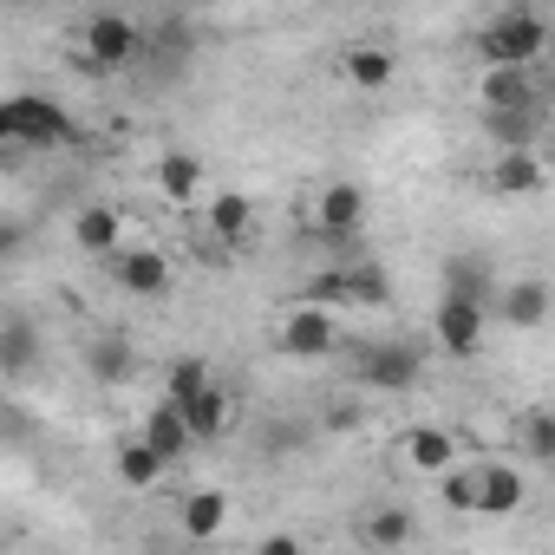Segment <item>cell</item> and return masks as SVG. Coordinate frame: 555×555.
I'll return each mask as SVG.
<instances>
[{
    "mask_svg": "<svg viewBox=\"0 0 555 555\" xmlns=\"http://www.w3.org/2000/svg\"><path fill=\"white\" fill-rule=\"evenodd\" d=\"M66 144H79V125L53 92H8L0 99V151L40 157V151H66Z\"/></svg>",
    "mask_w": 555,
    "mask_h": 555,
    "instance_id": "6da1fadb",
    "label": "cell"
},
{
    "mask_svg": "<svg viewBox=\"0 0 555 555\" xmlns=\"http://www.w3.org/2000/svg\"><path fill=\"white\" fill-rule=\"evenodd\" d=\"M438 496L457 516H516L529 503V483H522L516 464H490L483 457V464H451L438 477Z\"/></svg>",
    "mask_w": 555,
    "mask_h": 555,
    "instance_id": "7a4b0ae2",
    "label": "cell"
},
{
    "mask_svg": "<svg viewBox=\"0 0 555 555\" xmlns=\"http://www.w3.org/2000/svg\"><path fill=\"white\" fill-rule=\"evenodd\" d=\"M477 53L490 73H529L542 53H548V21L535 8H503L490 14V27L477 34Z\"/></svg>",
    "mask_w": 555,
    "mask_h": 555,
    "instance_id": "3957f363",
    "label": "cell"
},
{
    "mask_svg": "<svg viewBox=\"0 0 555 555\" xmlns=\"http://www.w3.org/2000/svg\"><path fill=\"white\" fill-rule=\"evenodd\" d=\"M138 60H144V21H131V14H92L79 34V53H73V66L86 79L138 73Z\"/></svg>",
    "mask_w": 555,
    "mask_h": 555,
    "instance_id": "277c9868",
    "label": "cell"
},
{
    "mask_svg": "<svg viewBox=\"0 0 555 555\" xmlns=\"http://www.w3.org/2000/svg\"><path fill=\"white\" fill-rule=\"evenodd\" d=\"M379 301H386V274L373 261L321 268L314 282L301 288V308H321V314H334V308H379Z\"/></svg>",
    "mask_w": 555,
    "mask_h": 555,
    "instance_id": "5b68a950",
    "label": "cell"
},
{
    "mask_svg": "<svg viewBox=\"0 0 555 555\" xmlns=\"http://www.w3.org/2000/svg\"><path fill=\"white\" fill-rule=\"evenodd\" d=\"M353 379L373 392H412L425 379V347L412 340H360L353 347Z\"/></svg>",
    "mask_w": 555,
    "mask_h": 555,
    "instance_id": "8992f818",
    "label": "cell"
},
{
    "mask_svg": "<svg viewBox=\"0 0 555 555\" xmlns=\"http://www.w3.org/2000/svg\"><path fill=\"white\" fill-rule=\"evenodd\" d=\"M40 366H47V334H40V321H34V314H0V379H8V386H27V379H40Z\"/></svg>",
    "mask_w": 555,
    "mask_h": 555,
    "instance_id": "52a82bcc",
    "label": "cell"
},
{
    "mask_svg": "<svg viewBox=\"0 0 555 555\" xmlns=\"http://www.w3.org/2000/svg\"><path fill=\"white\" fill-rule=\"evenodd\" d=\"M282 353H295V360H327V353H340V321L334 314H321V308H288L282 314Z\"/></svg>",
    "mask_w": 555,
    "mask_h": 555,
    "instance_id": "ba28073f",
    "label": "cell"
},
{
    "mask_svg": "<svg viewBox=\"0 0 555 555\" xmlns=\"http://www.w3.org/2000/svg\"><path fill=\"white\" fill-rule=\"evenodd\" d=\"M483 327H490V308L457 301V295H438V308H431V334H438V347H444V353L470 360V353L483 347Z\"/></svg>",
    "mask_w": 555,
    "mask_h": 555,
    "instance_id": "9c48e42d",
    "label": "cell"
},
{
    "mask_svg": "<svg viewBox=\"0 0 555 555\" xmlns=\"http://www.w3.org/2000/svg\"><path fill=\"white\" fill-rule=\"evenodd\" d=\"M105 268H112V282L125 295H138V301H157L170 288V255L164 248H118Z\"/></svg>",
    "mask_w": 555,
    "mask_h": 555,
    "instance_id": "30bf717a",
    "label": "cell"
},
{
    "mask_svg": "<svg viewBox=\"0 0 555 555\" xmlns=\"http://www.w3.org/2000/svg\"><path fill=\"white\" fill-rule=\"evenodd\" d=\"M86 373L99 386H131L144 373V353H138L131 334H99V340H86Z\"/></svg>",
    "mask_w": 555,
    "mask_h": 555,
    "instance_id": "8fae6325",
    "label": "cell"
},
{
    "mask_svg": "<svg viewBox=\"0 0 555 555\" xmlns=\"http://www.w3.org/2000/svg\"><path fill=\"white\" fill-rule=\"evenodd\" d=\"M314 222H321V235L327 242H347V235H360V222H366V190L360 183H327L321 190V203H314Z\"/></svg>",
    "mask_w": 555,
    "mask_h": 555,
    "instance_id": "7c38bea8",
    "label": "cell"
},
{
    "mask_svg": "<svg viewBox=\"0 0 555 555\" xmlns=\"http://www.w3.org/2000/svg\"><path fill=\"white\" fill-rule=\"evenodd\" d=\"M496 321L516 327V334H535L548 321V282H542V274H522V282H509L496 295Z\"/></svg>",
    "mask_w": 555,
    "mask_h": 555,
    "instance_id": "4fadbf2b",
    "label": "cell"
},
{
    "mask_svg": "<svg viewBox=\"0 0 555 555\" xmlns=\"http://www.w3.org/2000/svg\"><path fill=\"white\" fill-rule=\"evenodd\" d=\"M73 242H79L92 261H112V255L125 248V216H118L112 203H86V209L73 216Z\"/></svg>",
    "mask_w": 555,
    "mask_h": 555,
    "instance_id": "5bb4252c",
    "label": "cell"
},
{
    "mask_svg": "<svg viewBox=\"0 0 555 555\" xmlns=\"http://www.w3.org/2000/svg\"><path fill=\"white\" fill-rule=\"evenodd\" d=\"M177 412H183L190 444H216V438H229V431H235V399H229L222 386L196 392V399H190V405H177Z\"/></svg>",
    "mask_w": 555,
    "mask_h": 555,
    "instance_id": "9a60e30c",
    "label": "cell"
},
{
    "mask_svg": "<svg viewBox=\"0 0 555 555\" xmlns=\"http://www.w3.org/2000/svg\"><path fill=\"white\" fill-rule=\"evenodd\" d=\"M138 438H144V444H151V451L164 457V470H170V464H183V457L196 451V444H190V431H183V412H177L170 399H157V405L144 412V425H138Z\"/></svg>",
    "mask_w": 555,
    "mask_h": 555,
    "instance_id": "2e32d148",
    "label": "cell"
},
{
    "mask_svg": "<svg viewBox=\"0 0 555 555\" xmlns=\"http://www.w3.org/2000/svg\"><path fill=\"white\" fill-rule=\"evenodd\" d=\"M399 457H405V470L444 477V470L457 464V438H451V431H438V425H412V431L399 438Z\"/></svg>",
    "mask_w": 555,
    "mask_h": 555,
    "instance_id": "e0dca14e",
    "label": "cell"
},
{
    "mask_svg": "<svg viewBox=\"0 0 555 555\" xmlns=\"http://www.w3.org/2000/svg\"><path fill=\"white\" fill-rule=\"evenodd\" d=\"M548 112H483V131L496 144V157H516V151H535Z\"/></svg>",
    "mask_w": 555,
    "mask_h": 555,
    "instance_id": "ac0fdd59",
    "label": "cell"
},
{
    "mask_svg": "<svg viewBox=\"0 0 555 555\" xmlns=\"http://www.w3.org/2000/svg\"><path fill=\"white\" fill-rule=\"evenodd\" d=\"M340 73H347V86H360V92H386V86L399 79V53H386V47H347V53H340Z\"/></svg>",
    "mask_w": 555,
    "mask_h": 555,
    "instance_id": "d6986e66",
    "label": "cell"
},
{
    "mask_svg": "<svg viewBox=\"0 0 555 555\" xmlns=\"http://www.w3.org/2000/svg\"><path fill=\"white\" fill-rule=\"evenodd\" d=\"M483 112H542V86L529 73H483Z\"/></svg>",
    "mask_w": 555,
    "mask_h": 555,
    "instance_id": "ffe728a7",
    "label": "cell"
},
{
    "mask_svg": "<svg viewBox=\"0 0 555 555\" xmlns=\"http://www.w3.org/2000/svg\"><path fill=\"white\" fill-rule=\"evenodd\" d=\"M157 196L196 203V196H203V157H196V151H164V157H157Z\"/></svg>",
    "mask_w": 555,
    "mask_h": 555,
    "instance_id": "44dd1931",
    "label": "cell"
},
{
    "mask_svg": "<svg viewBox=\"0 0 555 555\" xmlns=\"http://www.w3.org/2000/svg\"><path fill=\"white\" fill-rule=\"evenodd\" d=\"M438 282H444V295H457V301H477V308H490V268H483V255H444Z\"/></svg>",
    "mask_w": 555,
    "mask_h": 555,
    "instance_id": "7402d4cb",
    "label": "cell"
},
{
    "mask_svg": "<svg viewBox=\"0 0 555 555\" xmlns=\"http://www.w3.org/2000/svg\"><path fill=\"white\" fill-rule=\"evenodd\" d=\"M542 183H548V170H542L535 151H516V157H496L490 164V190L496 196H535Z\"/></svg>",
    "mask_w": 555,
    "mask_h": 555,
    "instance_id": "603a6c76",
    "label": "cell"
},
{
    "mask_svg": "<svg viewBox=\"0 0 555 555\" xmlns=\"http://www.w3.org/2000/svg\"><path fill=\"white\" fill-rule=\"evenodd\" d=\"M248 229H255V203H248V196H235V190L209 196V235H216L222 248H242Z\"/></svg>",
    "mask_w": 555,
    "mask_h": 555,
    "instance_id": "cb8c5ba5",
    "label": "cell"
},
{
    "mask_svg": "<svg viewBox=\"0 0 555 555\" xmlns=\"http://www.w3.org/2000/svg\"><path fill=\"white\" fill-rule=\"evenodd\" d=\"M222 522H229V496L222 490H190L183 496V535L190 542H216Z\"/></svg>",
    "mask_w": 555,
    "mask_h": 555,
    "instance_id": "d4e9b609",
    "label": "cell"
},
{
    "mask_svg": "<svg viewBox=\"0 0 555 555\" xmlns=\"http://www.w3.org/2000/svg\"><path fill=\"white\" fill-rule=\"evenodd\" d=\"M112 470H118V483H125V490H151V483L164 477V457H157L144 438H125V444H118V457H112Z\"/></svg>",
    "mask_w": 555,
    "mask_h": 555,
    "instance_id": "484cf974",
    "label": "cell"
},
{
    "mask_svg": "<svg viewBox=\"0 0 555 555\" xmlns=\"http://www.w3.org/2000/svg\"><path fill=\"white\" fill-rule=\"evenodd\" d=\"M209 386H216V373H209V360H196V353L170 360V373H164V399H170V405H190V399L209 392Z\"/></svg>",
    "mask_w": 555,
    "mask_h": 555,
    "instance_id": "4316f807",
    "label": "cell"
},
{
    "mask_svg": "<svg viewBox=\"0 0 555 555\" xmlns=\"http://www.w3.org/2000/svg\"><path fill=\"white\" fill-rule=\"evenodd\" d=\"M366 542H373V548H405V542H412V509H399V503L373 509V516H366Z\"/></svg>",
    "mask_w": 555,
    "mask_h": 555,
    "instance_id": "83f0119b",
    "label": "cell"
},
{
    "mask_svg": "<svg viewBox=\"0 0 555 555\" xmlns=\"http://www.w3.org/2000/svg\"><path fill=\"white\" fill-rule=\"evenodd\" d=\"M522 451H529V464H555V418L542 405L522 412Z\"/></svg>",
    "mask_w": 555,
    "mask_h": 555,
    "instance_id": "f1b7e54d",
    "label": "cell"
},
{
    "mask_svg": "<svg viewBox=\"0 0 555 555\" xmlns=\"http://www.w3.org/2000/svg\"><path fill=\"white\" fill-rule=\"evenodd\" d=\"M27 255V222H0V268H14Z\"/></svg>",
    "mask_w": 555,
    "mask_h": 555,
    "instance_id": "f546056e",
    "label": "cell"
},
{
    "mask_svg": "<svg viewBox=\"0 0 555 555\" xmlns=\"http://www.w3.org/2000/svg\"><path fill=\"white\" fill-rule=\"evenodd\" d=\"M255 555H308V542H301V535H288V529H274V535H261V542H255Z\"/></svg>",
    "mask_w": 555,
    "mask_h": 555,
    "instance_id": "4dcf8cb0",
    "label": "cell"
}]
</instances>
